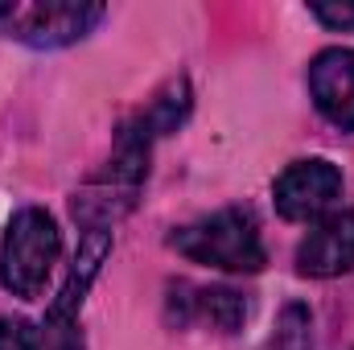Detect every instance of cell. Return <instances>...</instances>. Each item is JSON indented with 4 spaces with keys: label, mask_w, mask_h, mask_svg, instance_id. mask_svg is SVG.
Listing matches in <instances>:
<instances>
[{
    "label": "cell",
    "mask_w": 354,
    "mask_h": 350,
    "mask_svg": "<svg viewBox=\"0 0 354 350\" xmlns=\"http://www.w3.org/2000/svg\"><path fill=\"white\" fill-rule=\"evenodd\" d=\"M169 293H174L169 305L177 309V322H202L218 334H235L248 317V301L235 288H223V284H185V280H177Z\"/></svg>",
    "instance_id": "7"
},
{
    "label": "cell",
    "mask_w": 354,
    "mask_h": 350,
    "mask_svg": "<svg viewBox=\"0 0 354 350\" xmlns=\"http://www.w3.org/2000/svg\"><path fill=\"white\" fill-rule=\"evenodd\" d=\"M276 210L288 223H309V219H326L334 210V202L342 198V174L334 161L326 157H309V161H292L284 174L276 177Z\"/></svg>",
    "instance_id": "4"
},
{
    "label": "cell",
    "mask_w": 354,
    "mask_h": 350,
    "mask_svg": "<svg viewBox=\"0 0 354 350\" xmlns=\"http://www.w3.org/2000/svg\"><path fill=\"white\" fill-rule=\"evenodd\" d=\"M354 268V210L317 219V227L297 248V272L313 280H330Z\"/></svg>",
    "instance_id": "5"
},
{
    "label": "cell",
    "mask_w": 354,
    "mask_h": 350,
    "mask_svg": "<svg viewBox=\"0 0 354 350\" xmlns=\"http://www.w3.org/2000/svg\"><path fill=\"white\" fill-rule=\"evenodd\" d=\"M58 256H62V231L54 214H46L41 206H25L12 214L0 243V284L21 301H37L54 276Z\"/></svg>",
    "instance_id": "2"
},
{
    "label": "cell",
    "mask_w": 354,
    "mask_h": 350,
    "mask_svg": "<svg viewBox=\"0 0 354 350\" xmlns=\"http://www.w3.org/2000/svg\"><path fill=\"white\" fill-rule=\"evenodd\" d=\"M264 350H313V313L305 305H284L272 334H268Z\"/></svg>",
    "instance_id": "8"
},
{
    "label": "cell",
    "mask_w": 354,
    "mask_h": 350,
    "mask_svg": "<svg viewBox=\"0 0 354 350\" xmlns=\"http://www.w3.org/2000/svg\"><path fill=\"white\" fill-rule=\"evenodd\" d=\"M0 350H41V334L25 317H0Z\"/></svg>",
    "instance_id": "9"
},
{
    "label": "cell",
    "mask_w": 354,
    "mask_h": 350,
    "mask_svg": "<svg viewBox=\"0 0 354 350\" xmlns=\"http://www.w3.org/2000/svg\"><path fill=\"white\" fill-rule=\"evenodd\" d=\"M309 12L330 29H354V4H309Z\"/></svg>",
    "instance_id": "10"
},
{
    "label": "cell",
    "mask_w": 354,
    "mask_h": 350,
    "mask_svg": "<svg viewBox=\"0 0 354 350\" xmlns=\"http://www.w3.org/2000/svg\"><path fill=\"white\" fill-rule=\"evenodd\" d=\"M107 17L103 4H0V33L17 37L33 50H58L83 42L91 29Z\"/></svg>",
    "instance_id": "3"
},
{
    "label": "cell",
    "mask_w": 354,
    "mask_h": 350,
    "mask_svg": "<svg viewBox=\"0 0 354 350\" xmlns=\"http://www.w3.org/2000/svg\"><path fill=\"white\" fill-rule=\"evenodd\" d=\"M169 248L181 252L185 260L223 268V272H260L268 264L260 223L243 206H227V210H214L189 227H177L169 235Z\"/></svg>",
    "instance_id": "1"
},
{
    "label": "cell",
    "mask_w": 354,
    "mask_h": 350,
    "mask_svg": "<svg viewBox=\"0 0 354 350\" xmlns=\"http://www.w3.org/2000/svg\"><path fill=\"white\" fill-rule=\"evenodd\" d=\"M309 95L334 128L354 132V50H322L309 62Z\"/></svg>",
    "instance_id": "6"
}]
</instances>
